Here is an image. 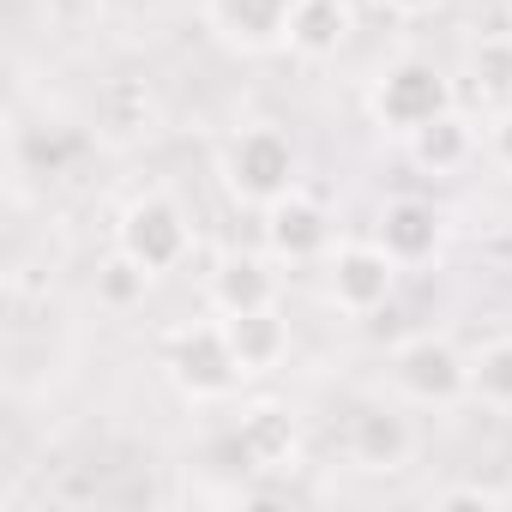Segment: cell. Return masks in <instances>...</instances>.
<instances>
[{
    "label": "cell",
    "instance_id": "cell-4",
    "mask_svg": "<svg viewBox=\"0 0 512 512\" xmlns=\"http://www.w3.org/2000/svg\"><path fill=\"white\" fill-rule=\"evenodd\" d=\"M115 247L133 253V260L163 278V272H181L187 253H193V223L181 211L175 193H133L115 217Z\"/></svg>",
    "mask_w": 512,
    "mask_h": 512
},
{
    "label": "cell",
    "instance_id": "cell-21",
    "mask_svg": "<svg viewBox=\"0 0 512 512\" xmlns=\"http://www.w3.org/2000/svg\"><path fill=\"white\" fill-rule=\"evenodd\" d=\"M506 494L500 488H488V482H458V488H440L434 494V506H500Z\"/></svg>",
    "mask_w": 512,
    "mask_h": 512
},
{
    "label": "cell",
    "instance_id": "cell-3",
    "mask_svg": "<svg viewBox=\"0 0 512 512\" xmlns=\"http://www.w3.org/2000/svg\"><path fill=\"white\" fill-rule=\"evenodd\" d=\"M386 374L398 386L404 404L422 410H446V404H470V350H458L446 332H416L386 356Z\"/></svg>",
    "mask_w": 512,
    "mask_h": 512
},
{
    "label": "cell",
    "instance_id": "cell-5",
    "mask_svg": "<svg viewBox=\"0 0 512 512\" xmlns=\"http://www.w3.org/2000/svg\"><path fill=\"white\" fill-rule=\"evenodd\" d=\"M163 374H169V386H175L187 404H223V398H235V392L247 386L241 368H235V356H229V338H223V320H217V314L199 320V326H181V332L169 338Z\"/></svg>",
    "mask_w": 512,
    "mask_h": 512
},
{
    "label": "cell",
    "instance_id": "cell-1",
    "mask_svg": "<svg viewBox=\"0 0 512 512\" xmlns=\"http://www.w3.org/2000/svg\"><path fill=\"white\" fill-rule=\"evenodd\" d=\"M217 181L229 193V205L241 211H266L278 205L290 187H302V151L278 121H247L223 139L217 151Z\"/></svg>",
    "mask_w": 512,
    "mask_h": 512
},
{
    "label": "cell",
    "instance_id": "cell-9",
    "mask_svg": "<svg viewBox=\"0 0 512 512\" xmlns=\"http://www.w3.org/2000/svg\"><path fill=\"white\" fill-rule=\"evenodd\" d=\"M344 446H350V464H362L374 476H392L416 458V428L398 404H362L344 428Z\"/></svg>",
    "mask_w": 512,
    "mask_h": 512
},
{
    "label": "cell",
    "instance_id": "cell-22",
    "mask_svg": "<svg viewBox=\"0 0 512 512\" xmlns=\"http://www.w3.org/2000/svg\"><path fill=\"white\" fill-rule=\"evenodd\" d=\"M440 7V0H380V13H392V19H428Z\"/></svg>",
    "mask_w": 512,
    "mask_h": 512
},
{
    "label": "cell",
    "instance_id": "cell-20",
    "mask_svg": "<svg viewBox=\"0 0 512 512\" xmlns=\"http://www.w3.org/2000/svg\"><path fill=\"white\" fill-rule=\"evenodd\" d=\"M482 157H488L500 175H512V103H500V109L482 121Z\"/></svg>",
    "mask_w": 512,
    "mask_h": 512
},
{
    "label": "cell",
    "instance_id": "cell-2",
    "mask_svg": "<svg viewBox=\"0 0 512 512\" xmlns=\"http://www.w3.org/2000/svg\"><path fill=\"white\" fill-rule=\"evenodd\" d=\"M446 109H458V91H452V79H446L434 61H422V55L392 61V67L368 85V115H374V127L392 133V139H410L416 127L440 121Z\"/></svg>",
    "mask_w": 512,
    "mask_h": 512
},
{
    "label": "cell",
    "instance_id": "cell-18",
    "mask_svg": "<svg viewBox=\"0 0 512 512\" xmlns=\"http://www.w3.org/2000/svg\"><path fill=\"white\" fill-rule=\"evenodd\" d=\"M470 404L482 410H512V332L500 338H482L470 350Z\"/></svg>",
    "mask_w": 512,
    "mask_h": 512
},
{
    "label": "cell",
    "instance_id": "cell-12",
    "mask_svg": "<svg viewBox=\"0 0 512 512\" xmlns=\"http://www.w3.org/2000/svg\"><path fill=\"white\" fill-rule=\"evenodd\" d=\"M374 241H380L392 260L410 272V266H428L434 253H440L446 223H440V211H434L428 199L404 193V199H386V205H380V217H374Z\"/></svg>",
    "mask_w": 512,
    "mask_h": 512
},
{
    "label": "cell",
    "instance_id": "cell-6",
    "mask_svg": "<svg viewBox=\"0 0 512 512\" xmlns=\"http://www.w3.org/2000/svg\"><path fill=\"white\" fill-rule=\"evenodd\" d=\"M404 266L368 235V241H338L326 253V302L350 320H374L392 296H398Z\"/></svg>",
    "mask_w": 512,
    "mask_h": 512
},
{
    "label": "cell",
    "instance_id": "cell-11",
    "mask_svg": "<svg viewBox=\"0 0 512 512\" xmlns=\"http://www.w3.org/2000/svg\"><path fill=\"white\" fill-rule=\"evenodd\" d=\"M290 7L296 0H205V25L241 55H272L284 49Z\"/></svg>",
    "mask_w": 512,
    "mask_h": 512
},
{
    "label": "cell",
    "instance_id": "cell-16",
    "mask_svg": "<svg viewBox=\"0 0 512 512\" xmlns=\"http://www.w3.org/2000/svg\"><path fill=\"white\" fill-rule=\"evenodd\" d=\"M356 31V7L350 0H296L290 7V31H284V49L308 67L332 61Z\"/></svg>",
    "mask_w": 512,
    "mask_h": 512
},
{
    "label": "cell",
    "instance_id": "cell-19",
    "mask_svg": "<svg viewBox=\"0 0 512 512\" xmlns=\"http://www.w3.org/2000/svg\"><path fill=\"white\" fill-rule=\"evenodd\" d=\"M151 284H157V278L133 260V253H121V247H115L109 260L97 266V302H103L109 314H133V308H145Z\"/></svg>",
    "mask_w": 512,
    "mask_h": 512
},
{
    "label": "cell",
    "instance_id": "cell-13",
    "mask_svg": "<svg viewBox=\"0 0 512 512\" xmlns=\"http://www.w3.org/2000/svg\"><path fill=\"white\" fill-rule=\"evenodd\" d=\"M223 320V338H229V356L241 368V380H266L290 362V320L284 308H253V314H217Z\"/></svg>",
    "mask_w": 512,
    "mask_h": 512
},
{
    "label": "cell",
    "instance_id": "cell-8",
    "mask_svg": "<svg viewBox=\"0 0 512 512\" xmlns=\"http://www.w3.org/2000/svg\"><path fill=\"white\" fill-rule=\"evenodd\" d=\"M205 308L211 314H253V308H284V266L260 247H229L205 272Z\"/></svg>",
    "mask_w": 512,
    "mask_h": 512
},
{
    "label": "cell",
    "instance_id": "cell-15",
    "mask_svg": "<svg viewBox=\"0 0 512 512\" xmlns=\"http://www.w3.org/2000/svg\"><path fill=\"white\" fill-rule=\"evenodd\" d=\"M404 157H410L422 175L446 181V175H464V169L482 157V133H476V121H470L464 109H446L440 121L416 127V133L404 139Z\"/></svg>",
    "mask_w": 512,
    "mask_h": 512
},
{
    "label": "cell",
    "instance_id": "cell-17",
    "mask_svg": "<svg viewBox=\"0 0 512 512\" xmlns=\"http://www.w3.org/2000/svg\"><path fill=\"white\" fill-rule=\"evenodd\" d=\"M464 79H470V97L500 109L512 103V31H488L464 49Z\"/></svg>",
    "mask_w": 512,
    "mask_h": 512
},
{
    "label": "cell",
    "instance_id": "cell-14",
    "mask_svg": "<svg viewBox=\"0 0 512 512\" xmlns=\"http://www.w3.org/2000/svg\"><path fill=\"white\" fill-rule=\"evenodd\" d=\"M157 121H163V103H157L151 79H133V73L109 79V85L97 91V103H91V127H97L109 145H139V139L157 133Z\"/></svg>",
    "mask_w": 512,
    "mask_h": 512
},
{
    "label": "cell",
    "instance_id": "cell-10",
    "mask_svg": "<svg viewBox=\"0 0 512 512\" xmlns=\"http://www.w3.org/2000/svg\"><path fill=\"white\" fill-rule=\"evenodd\" d=\"M229 440H235L241 470H290L302 458V422L290 404H247Z\"/></svg>",
    "mask_w": 512,
    "mask_h": 512
},
{
    "label": "cell",
    "instance_id": "cell-7",
    "mask_svg": "<svg viewBox=\"0 0 512 512\" xmlns=\"http://www.w3.org/2000/svg\"><path fill=\"white\" fill-rule=\"evenodd\" d=\"M260 241L278 266H326V253L338 247V223L308 187H290L278 205L260 211Z\"/></svg>",
    "mask_w": 512,
    "mask_h": 512
}]
</instances>
